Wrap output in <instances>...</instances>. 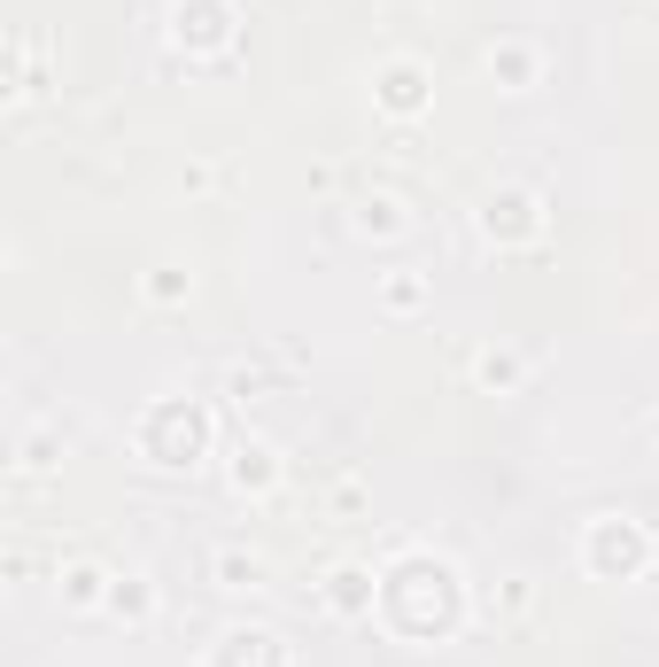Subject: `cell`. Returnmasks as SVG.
Masks as SVG:
<instances>
[{
    "instance_id": "4",
    "label": "cell",
    "mask_w": 659,
    "mask_h": 667,
    "mask_svg": "<svg viewBox=\"0 0 659 667\" xmlns=\"http://www.w3.org/2000/svg\"><path fill=\"white\" fill-rule=\"evenodd\" d=\"M381 102H389L396 117H412V109L427 102V78H419V63H389V71H381Z\"/></svg>"
},
{
    "instance_id": "5",
    "label": "cell",
    "mask_w": 659,
    "mask_h": 667,
    "mask_svg": "<svg viewBox=\"0 0 659 667\" xmlns=\"http://www.w3.org/2000/svg\"><path fill=\"white\" fill-rule=\"evenodd\" d=\"M272 481H279V458L264 443H241L233 451V489H272Z\"/></svg>"
},
{
    "instance_id": "7",
    "label": "cell",
    "mask_w": 659,
    "mask_h": 667,
    "mask_svg": "<svg viewBox=\"0 0 659 667\" xmlns=\"http://www.w3.org/2000/svg\"><path fill=\"white\" fill-rule=\"evenodd\" d=\"M63 597L71 605H109V574L94 559H78V567H63Z\"/></svg>"
},
{
    "instance_id": "2",
    "label": "cell",
    "mask_w": 659,
    "mask_h": 667,
    "mask_svg": "<svg viewBox=\"0 0 659 667\" xmlns=\"http://www.w3.org/2000/svg\"><path fill=\"white\" fill-rule=\"evenodd\" d=\"M589 559H597V567H613V559H620V574H636V567L651 559V543H644L636 528H613V520H597V528H589Z\"/></svg>"
},
{
    "instance_id": "6",
    "label": "cell",
    "mask_w": 659,
    "mask_h": 667,
    "mask_svg": "<svg viewBox=\"0 0 659 667\" xmlns=\"http://www.w3.org/2000/svg\"><path fill=\"white\" fill-rule=\"evenodd\" d=\"M179 40H225V0H194V9H187V0H179Z\"/></svg>"
},
{
    "instance_id": "14",
    "label": "cell",
    "mask_w": 659,
    "mask_h": 667,
    "mask_svg": "<svg viewBox=\"0 0 659 667\" xmlns=\"http://www.w3.org/2000/svg\"><path fill=\"white\" fill-rule=\"evenodd\" d=\"M109 605H117V613H132V621H148V605H156V597H148V582H117V590H109Z\"/></svg>"
},
{
    "instance_id": "13",
    "label": "cell",
    "mask_w": 659,
    "mask_h": 667,
    "mask_svg": "<svg viewBox=\"0 0 659 667\" xmlns=\"http://www.w3.org/2000/svg\"><path fill=\"white\" fill-rule=\"evenodd\" d=\"M187 287H194V279H187L179 264H156V279H148V295H156V303H179Z\"/></svg>"
},
{
    "instance_id": "10",
    "label": "cell",
    "mask_w": 659,
    "mask_h": 667,
    "mask_svg": "<svg viewBox=\"0 0 659 667\" xmlns=\"http://www.w3.org/2000/svg\"><path fill=\"white\" fill-rule=\"evenodd\" d=\"M528 210H535L528 194H504V202H489V210H481V225H489V233H497V225H512V233H535V218H528Z\"/></svg>"
},
{
    "instance_id": "9",
    "label": "cell",
    "mask_w": 659,
    "mask_h": 667,
    "mask_svg": "<svg viewBox=\"0 0 659 667\" xmlns=\"http://www.w3.org/2000/svg\"><path fill=\"white\" fill-rule=\"evenodd\" d=\"M217 582H225V590H256V582H264V559L225 543V551H217Z\"/></svg>"
},
{
    "instance_id": "17",
    "label": "cell",
    "mask_w": 659,
    "mask_h": 667,
    "mask_svg": "<svg viewBox=\"0 0 659 667\" xmlns=\"http://www.w3.org/2000/svg\"><path fill=\"white\" fill-rule=\"evenodd\" d=\"M651 443H659V412H651Z\"/></svg>"
},
{
    "instance_id": "16",
    "label": "cell",
    "mask_w": 659,
    "mask_h": 667,
    "mask_svg": "<svg viewBox=\"0 0 659 667\" xmlns=\"http://www.w3.org/2000/svg\"><path fill=\"white\" fill-rule=\"evenodd\" d=\"M412 303H419V279L396 272V279H389V310H412Z\"/></svg>"
},
{
    "instance_id": "8",
    "label": "cell",
    "mask_w": 659,
    "mask_h": 667,
    "mask_svg": "<svg viewBox=\"0 0 659 667\" xmlns=\"http://www.w3.org/2000/svg\"><path fill=\"white\" fill-rule=\"evenodd\" d=\"M489 71H497V78H504V86L520 94V86L535 78V47H520V40H504V47H489Z\"/></svg>"
},
{
    "instance_id": "1",
    "label": "cell",
    "mask_w": 659,
    "mask_h": 667,
    "mask_svg": "<svg viewBox=\"0 0 659 667\" xmlns=\"http://www.w3.org/2000/svg\"><path fill=\"white\" fill-rule=\"evenodd\" d=\"M202 443H210L202 435V412H187V404H156L140 420V458H156V466H194Z\"/></svg>"
},
{
    "instance_id": "15",
    "label": "cell",
    "mask_w": 659,
    "mask_h": 667,
    "mask_svg": "<svg viewBox=\"0 0 659 667\" xmlns=\"http://www.w3.org/2000/svg\"><path fill=\"white\" fill-rule=\"evenodd\" d=\"M334 582H342V590H334V605H350V613H358V605H365V574H358V567H342Z\"/></svg>"
},
{
    "instance_id": "12",
    "label": "cell",
    "mask_w": 659,
    "mask_h": 667,
    "mask_svg": "<svg viewBox=\"0 0 659 667\" xmlns=\"http://www.w3.org/2000/svg\"><path fill=\"white\" fill-rule=\"evenodd\" d=\"M358 225H365V233H396V225H404L396 194H373V202H358Z\"/></svg>"
},
{
    "instance_id": "11",
    "label": "cell",
    "mask_w": 659,
    "mask_h": 667,
    "mask_svg": "<svg viewBox=\"0 0 659 667\" xmlns=\"http://www.w3.org/2000/svg\"><path fill=\"white\" fill-rule=\"evenodd\" d=\"M474 381H489V389H512V381H520V358H512V350H481V358H474Z\"/></svg>"
},
{
    "instance_id": "3",
    "label": "cell",
    "mask_w": 659,
    "mask_h": 667,
    "mask_svg": "<svg viewBox=\"0 0 659 667\" xmlns=\"http://www.w3.org/2000/svg\"><path fill=\"white\" fill-rule=\"evenodd\" d=\"M217 667H287V652H279L272 628H233L225 652H217Z\"/></svg>"
}]
</instances>
